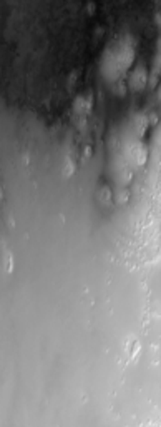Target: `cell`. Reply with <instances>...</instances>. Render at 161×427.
I'll return each instance as SVG.
<instances>
[{"label": "cell", "mask_w": 161, "mask_h": 427, "mask_svg": "<svg viewBox=\"0 0 161 427\" xmlns=\"http://www.w3.org/2000/svg\"><path fill=\"white\" fill-rule=\"evenodd\" d=\"M135 59V40L131 35L125 34L115 39L105 50L102 60L103 75L110 80H118Z\"/></svg>", "instance_id": "cell-1"}, {"label": "cell", "mask_w": 161, "mask_h": 427, "mask_svg": "<svg viewBox=\"0 0 161 427\" xmlns=\"http://www.w3.org/2000/svg\"><path fill=\"white\" fill-rule=\"evenodd\" d=\"M148 84V72L144 67H136L130 75V87L133 91H142Z\"/></svg>", "instance_id": "cell-2"}, {"label": "cell", "mask_w": 161, "mask_h": 427, "mask_svg": "<svg viewBox=\"0 0 161 427\" xmlns=\"http://www.w3.org/2000/svg\"><path fill=\"white\" fill-rule=\"evenodd\" d=\"M90 106H92L90 97H88V99L80 97L75 104V112H76V114H87V112L90 111Z\"/></svg>", "instance_id": "cell-3"}]
</instances>
